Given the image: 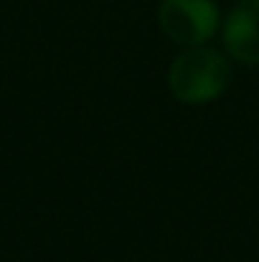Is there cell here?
<instances>
[{
  "label": "cell",
  "instance_id": "2",
  "mask_svg": "<svg viewBox=\"0 0 259 262\" xmlns=\"http://www.w3.org/2000/svg\"><path fill=\"white\" fill-rule=\"evenodd\" d=\"M158 23L173 43L203 46L219 28V8L214 0H163Z\"/></svg>",
  "mask_w": 259,
  "mask_h": 262
},
{
  "label": "cell",
  "instance_id": "3",
  "mask_svg": "<svg viewBox=\"0 0 259 262\" xmlns=\"http://www.w3.org/2000/svg\"><path fill=\"white\" fill-rule=\"evenodd\" d=\"M224 49L247 67H259V0H239L224 23Z\"/></svg>",
  "mask_w": 259,
  "mask_h": 262
},
{
  "label": "cell",
  "instance_id": "1",
  "mask_svg": "<svg viewBox=\"0 0 259 262\" xmlns=\"http://www.w3.org/2000/svg\"><path fill=\"white\" fill-rule=\"evenodd\" d=\"M231 79L229 61L206 46H191L173 59L168 87L183 104H208L219 99Z\"/></svg>",
  "mask_w": 259,
  "mask_h": 262
}]
</instances>
